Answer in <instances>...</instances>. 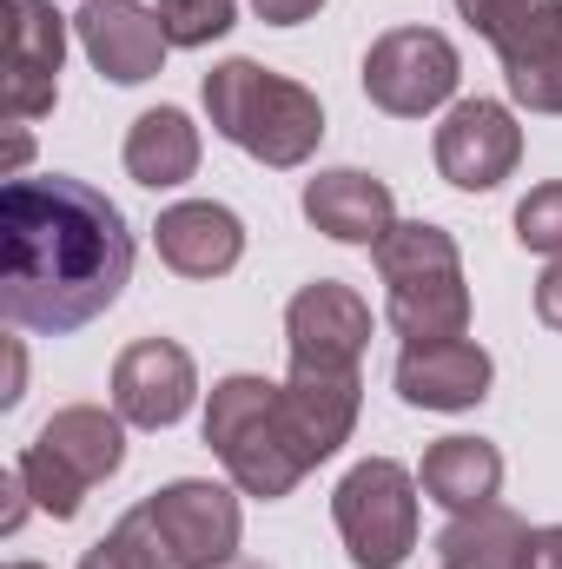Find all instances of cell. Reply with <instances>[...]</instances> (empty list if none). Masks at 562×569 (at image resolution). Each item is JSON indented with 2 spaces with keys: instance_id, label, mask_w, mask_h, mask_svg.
Masks as SVG:
<instances>
[{
  "instance_id": "obj_5",
  "label": "cell",
  "mask_w": 562,
  "mask_h": 569,
  "mask_svg": "<svg viewBox=\"0 0 562 569\" xmlns=\"http://www.w3.org/2000/svg\"><path fill=\"white\" fill-rule=\"evenodd\" d=\"M378 279L391 298V325L404 345H430V338H463L470 325V284H463V252L443 226L411 219V226H391L378 246Z\"/></svg>"
},
{
  "instance_id": "obj_8",
  "label": "cell",
  "mask_w": 562,
  "mask_h": 569,
  "mask_svg": "<svg viewBox=\"0 0 562 569\" xmlns=\"http://www.w3.org/2000/svg\"><path fill=\"white\" fill-rule=\"evenodd\" d=\"M456 80H463V60L436 27H391L364 53V93H371V107H384L398 120L436 113L456 93Z\"/></svg>"
},
{
  "instance_id": "obj_7",
  "label": "cell",
  "mask_w": 562,
  "mask_h": 569,
  "mask_svg": "<svg viewBox=\"0 0 562 569\" xmlns=\"http://www.w3.org/2000/svg\"><path fill=\"white\" fill-rule=\"evenodd\" d=\"M331 517L358 569H398L418 550V477L391 457H364L331 490Z\"/></svg>"
},
{
  "instance_id": "obj_26",
  "label": "cell",
  "mask_w": 562,
  "mask_h": 569,
  "mask_svg": "<svg viewBox=\"0 0 562 569\" xmlns=\"http://www.w3.org/2000/svg\"><path fill=\"white\" fill-rule=\"evenodd\" d=\"M324 0H252V13L265 20V27H298V20H311Z\"/></svg>"
},
{
  "instance_id": "obj_31",
  "label": "cell",
  "mask_w": 562,
  "mask_h": 569,
  "mask_svg": "<svg viewBox=\"0 0 562 569\" xmlns=\"http://www.w3.org/2000/svg\"><path fill=\"white\" fill-rule=\"evenodd\" d=\"M7 569H40V563H7Z\"/></svg>"
},
{
  "instance_id": "obj_23",
  "label": "cell",
  "mask_w": 562,
  "mask_h": 569,
  "mask_svg": "<svg viewBox=\"0 0 562 569\" xmlns=\"http://www.w3.org/2000/svg\"><path fill=\"white\" fill-rule=\"evenodd\" d=\"M516 246L543 252V259H562V179H543V186L523 192V206H516Z\"/></svg>"
},
{
  "instance_id": "obj_32",
  "label": "cell",
  "mask_w": 562,
  "mask_h": 569,
  "mask_svg": "<svg viewBox=\"0 0 562 569\" xmlns=\"http://www.w3.org/2000/svg\"><path fill=\"white\" fill-rule=\"evenodd\" d=\"M140 7H159V0H140Z\"/></svg>"
},
{
  "instance_id": "obj_17",
  "label": "cell",
  "mask_w": 562,
  "mask_h": 569,
  "mask_svg": "<svg viewBox=\"0 0 562 569\" xmlns=\"http://www.w3.org/2000/svg\"><path fill=\"white\" fill-rule=\"evenodd\" d=\"M304 219H311L324 239H338V246H378V239L398 226V199H391L384 179L338 166V172H318V179L304 186Z\"/></svg>"
},
{
  "instance_id": "obj_25",
  "label": "cell",
  "mask_w": 562,
  "mask_h": 569,
  "mask_svg": "<svg viewBox=\"0 0 562 569\" xmlns=\"http://www.w3.org/2000/svg\"><path fill=\"white\" fill-rule=\"evenodd\" d=\"M536 318L550 331H562V259H550V272L536 279Z\"/></svg>"
},
{
  "instance_id": "obj_21",
  "label": "cell",
  "mask_w": 562,
  "mask_h": 569,
  "mask_svg": "<svg viewBox=\"0 0 562 569\" xmlns=\"http://www.w3.org/2000/svg\"><path fill=\"white\" fill-rule=\"evenodd\" d=\"M127 172L140 179V186H185L192 172H199V127L179 113V107H152L133 120V133H127Z\"/></svg>"
},
{
  "instance_id": "obj_18",
  "label": "cell",
  "mask_w": 562,
  "mask_h": 569,
  "mask_svg": "<svg viewBox=\"0 0 562 569\" xmlns=\"http://www.w3.org/2000/svg\"><path fill=\"white\" fill-rule=\"evenodd\" d=\"M456 13L503 53V80H523L562 53V0H456Z\"/></svg>"
},
{
  "instance_id": "obj_3",
  "label": "cell",
  "mask_w": 562,
  "mask_h": 569,
  "mask_svg": "<svg viewBox=\"0 0 562 569\" xmlns=\"http://www.w3.org/2000/svg\"><path fill=\"white\" fill-rule=\"evenodd\" d=\"M239 497L199 477H179L133 503L107 537L133 569H232L239 563Z\"/></svg>"
},
{
  "instance_id": "obj_20",
  "label": "cell",
  "mask_w": 562,
  "mask_h": 569,
  "mask_svg": "<svg viewBox=\"0 0 562 569\" xmlns=\"http://www.w3.org/2000/svg\"><path fill=\"white\" fill-rule=\"evenodd\" d=\"M523 543H530V523L503 503H476V510H456L436 537V563L443 569H523Z\"/></svg>"
},
{
  "instance_id": "obj_28",
  "label": "cell",
  "mask_w": 562,
  "mask_h": 569,
  "mask_svg": "<svg viewBox=\"0 0 562 569\" xmlns=\"http://www.w3.org/2000/svg\"><path fill=\"white\" fill-rule=\"evenodd\" d=\"M80 569H133V563H127V550H120L113 537H100V543H93V550L80 557Z\"/></svg>"
},
{
  "instance_id": "obj_22",
  "label": "cell",
  "mask_w": 562,
  "mask_h": 569,
  "mask_svg": "<svg viewBox=\"0 0 562 569\" xmlns=\"http://www.w3.org/2000/svg\"><path fill=\"white\" fill-rule=\"evenodd\" d=\"M152 13H159V27H165L172 47H205V40L232 33L239 0H159Z\"/></svg>"
},
{
  "instance_id": "obj_2",
  "label": "cell",
  "mask_w": 562,
  "mask_h": 569,
  "mask_svg": "<svg viewBox=\"0 0 562 569\" xmlns=\"http://www.w3.org/2000/svg\"><path fill=\"white\" fill-rule=\"evenodd\" d=\"M205 113L219 127V140L252 152L259 166H304L324 140V107L311 87L265 73L259 60H225L205 73Z\"/></svg>"
},
{
  "instance_id": "obj_16",
  "label": "cell",
  "mask_w": 562,
  "mask_h": 569,
  "mask_svg": "<svg viewBox=\"0 0 562 569\" xmlns=\"http://www.w3.org/2000/svg\"><path fill=\"white\" fill-rule=\"evenodd\" d=\"M358 398H364L358 371H304V365H291V378L279 385V405L311 470L344 450V437L358 425Z\"/></svg>"
},
{
  "instance_id": "obj_19",
  "label": "cell",
  "mask_w": 562,
  "mask_h": 569,
  "mask_svg": "<svg viewBox=\"0 0 562 569\" xmlns=\"http://www.w3.org/2000/svg\"><path fill=\"white\" fill-rule=\"evenodd\" d=\"M503 490V450L483 443V437H436L423 450V497L443 503L450 517L456 510H476V503H496Z\"/></svg>"
},
{
  "instance_id": "obj_14",
  "label": "cell",
  "mask_w": 562,
  "mask_h": 569,
  "mask_svg": "<svg viewBox=\"0 0 562 569\" xmlns=\"http://www.w3.org/2000/svg\"><path fill=\"white\" fill-rule=\"evenodd\" d=\"M490 351L470 338H430V345H404L398 358V398L418 411H470L490 398Z\"/></svg>"
},
{
  "instance_id": "obj_30",
  "label": "cell",
  "mask_w": 562,
  "mask_h": 569,
  "mask_svg": "<svg viewBox=\"0 0 562 569\" xmlns=\"http://www.w3.org/2000/svg\"><path fill=\"white\" fill-rule=\"evenodd\" d=\"M232 569H272V563H232Z\"/></svg>"
},
{
  "instance_id": "obj_13",
  "label": "cell",
  "mask_w": 562,
  "mask_h": 569,
  "mask_svg": "<svg viewBox=\"0 0 562 569\" xmlns=\"http://www.w3.org/2000/svg\"><path fill=\"white\" fill-rule=\"evenodd\" d=\"M73 27H80V47H87V60L113 80V87H140L152 80L159 67H165V27H159V13L140 7V0H87L80 13H73Z\"/></svg>"
},
{
  "instance_id": "obj_27",
  "label": "cell",
  "mask_w": 562,
  "mask_h": 569,
  "mask_svg": "<svg viewBox=\"0 0 562 569\" xmlns=\"http://www.w3.org/2000/svg\"><path fill=\"white\" fill-rule=\"evenodd\" d=\"M0 497H7V503H0V530H7V537H13V530H20V517H27V503H33V490H27V477H20V470H13V477H7V490H0Z\"/></svg>"
},
{
  "instance_id": "obj_10",
  "label": "cell",
  "mask_w": 562,
  "mask_h": 569,
  "mask_svg": "<svg viewBox=\"0 0 562 569\" xmlns=\"http://www.w3.org/2000/svg\"><path fill=\"white\" fill-rule=\"evenodd\" d=\"M284 345H291V365L304 371H358L371 345V305L338 279L304 284L284 305Z\"/></svg>"
},
{
  "instance_id": "obj_15",
  "label": "cell",
  "mask_w": 562,
  "mask_h": 569,
  "mask_svg": "<svg viewBox=\"0 0 562 569\" xmlns=\"http://www.w3.org/2000/svg\"><path fill=\"white\" fill-rule=\"evenodd\" d=\"M152 246H159V259H165L179 279H225V272L245 259V226H239L232 206L185 199V206H165V212H159Z\"/></svg>"
},
{
  "instance_id": "obj_24",
  "label": "cell",
  "mask_w": 562,
  "mask_h": 569,
  "mask_svg": "<svg viewBox=\"0 0 562 569\" xmlns=\"http://www.w3.org/2000/svg\"><path fill=\"white\" fill-rule=\"evenodd\" d=\"M523 569H562V523L530 530V543H523Z\"/></svg>"
},
{
  "instance_id": "obj_29",
  "label": "cell",
  "mask_w": 562,
  "mask_h": 569,
  "mask_svg": "<svg viewBox=\"0 0 562 569\" xmlns=\"http://www.w3.org/2000/svg\"><path fill=\"white\" fill-rule=\"evenodd\" d=\"M20 378H27V358H20V345H7V391H0V405H20Z\"/></svg>"
},
{
  "instance_id": "obj_12",
  "label": "cell",
  "mask_w": 562,
  "mask_h": 569,
  "mask_svg": "<svg viewBox=\"0 0 562 569\" xmlns=\"http://www.w3.org/2000/svg\"><path fill=\"white\" fill-rule=\"evenodd\" d=\"M192 391H199V371H192V351L172 345V338H140L120 351L113 365V411L140 430H165L192 411Z\"/></svg>"
},
{
  "instance_id": "obj_1",
  "label": "cell",
  "mask_w": 562,
  "mask_h": 569,
  "mask_svg": "<svg viewBox=\"0 0 562 569\" xmlns=\"http://www.w3.org/2000/svg\"><path fill=\"white\" fill-rule=\"evenodd\" d=\"M133 279L127 212L87 179H7L0 192V311L20 331H80Z\"/></svg>"
},
{
  "instance_id": "obj_4",
  "label": "cell",
  "mask_w": 562,
  "mask_h": 569,
  "mask_svg": "<svg viewBox=\"0 0 562 569\" xmlns=\"http://www.w3.org/2000/svg\"><path fill=\"white\" fill-rule=\"evenodd\" d=\"M205 443L212 457L225 463V477L245 490V497H265L279 503L304 483V450L284 425V405H279V385L252 378V371H232L212 385V405H205Z\"/></svg>"
},
{
  "instance_id": "obj_6",
  "label": "cell",
  "mask_w": 562,
  "mask_h": 569,
  "mask_svg": "<svg viewBox=\"0 0 562 569\" xmlns=\"http://www.w3.org/2000/svg\"><path fill=\"white\" fill-rule=\"evenodd\" d=\"M127 418L120 411H100V405H67V411H53L40 437L20 450V477H27V490H33V503L53 517V523H73L80 517V503H87V490L93 483H107L120 463H127Z\"/></svg>"
},
{
  "instance_id": "obj_11",
  "label": "cell",
  "mask_w": 562,
  "mask_h": 569,
  "mask_svg": "<svg viewBox=\"0 0 562 569\" xmlns=\"http://www.w3.org/2000/svg\"><path fill=\"white\" fill-rule=\"evenodd\" d=\"M523 159V127L510 107L496 100H463L450 107V120L436 127V172L456 186V192H490L516 172Z\"/></svg>"
},
{
  "instance_id": "obj_9",
  "label": "cell",
  "mask_w": 562,
  "mask_h": 569,
  "mask_svg": "<svg viewBox=\"0 0 562 569\" xmlns=\"http://www.w3.org/2000/svg\"><path fill=\"white\" fill-rule=\"evenodd\" d=\"M7 120L27 127L53 113L60 100V60H67V13L53 0H7Z\"/></svg>"
}]
</instances>
